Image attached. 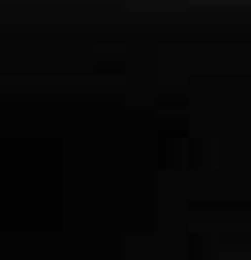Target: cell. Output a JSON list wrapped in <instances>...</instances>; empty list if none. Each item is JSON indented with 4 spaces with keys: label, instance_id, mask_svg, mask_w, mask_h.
Masks as SVG:
<instances>
[]
</instances>
